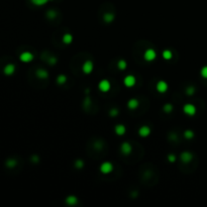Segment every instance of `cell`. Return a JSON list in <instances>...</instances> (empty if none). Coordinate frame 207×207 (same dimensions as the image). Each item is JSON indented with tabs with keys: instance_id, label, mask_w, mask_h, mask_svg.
<instances>
[{
	"instance_id": "obj_16",
	"label": "cell",
	"mask_w": 207,
	"mask_h": 207,
	"mask_svg": "<svg viewBox=\"0 0 207 207\" xmlns=\"http://www.w3.org/2000/svg\"><path fill=\"white\" fill-rule=\"evenodd\" d=\"M15 68L13 65H7L5 68H4V73H5L6 75H11L13 72H14Z\"/></svg>"
},
{
	"instance_id": "obj_21",
	"label": "cell",
	"mask_w": 207,
	"mask_h": 207,
	"mask_svg": "<svg viewBox=\"0 0 207 207\" xmlns=\"http://www.w3.org/2000/svg\"><path fill=\"white\" fill-rule=\"evenodd\" d=\"M126 66H127V64H126V62L124 60H120V61H118V64H117V67H118V69L119 70H121V71H123V70H125L126 69Z\"/></svg>"
},
{
	"instance_id": "obj_26",
	"label": "cell",
	"mask_w": 207,
	"mask_h": 207,
	"mask_svg": "<svg viewBox=\"0 0 207 207\" xmlns=\"http://www.w3.org/2000/svg\"><path fill=\"white\" fill-rule=\"evenodd\" d=\"M201 75L204 77V78H207V67L203 68V69L201 70Z\"/></svg>"
},
{
	"instance_id": "obj_18",
	"label": "cell",
	"mask_w": 207,
	"mask_h": 207,
	"mask_svg": "<svg viewBox=\"0 0 207 207\" xmlns=\"http://www.w3.org/2000/svg\"><path fill=\"white\" fill-rule=\"evenodd\" d=\"M104 20H105V22H107V23L112 22L114 20V15L112 14V13H105L104 14Z\"/></svg>"
},
{
	"instance_id": "obj_1",
	"label": "cell",
	"mask_w": 207,
	"mask_h": 207,
	"mask_svg": "<svg viewBox=\"0 0 207 207\" xmlns=\"http://www.w3.org/2000/svg\"><path fill=\"white\" fill-rule=\"evenodd\" d=\"M143 58H145V60L148 61V62H152V61H154L155 59L157 58L156 51L153 50V49H148V50L145 52V54H143Z\"/></svg>"
},
{
	"instance_id": "obj_30",
	"label": "cell",
	"mask_w": 207,
	"mask_h": 207,
	"mask_svg": "<svg viewBox=\"0 0 207 207\" xmlns=\"http://www.w3.org/2000/svg\"><path fill=\"white\" fill-rule=\"evenodd\" d=\"M48 16H49V17H54V16H56V13H54L53 11H49V12H48Z\"/></svg>"
},
{
	"instance_id": "obj_7",
	"label": "cell",
	"mask_w": 207,
	"mask_h": 207,
	"mask_svg": "<svg viewBox=\"0 0 207 207\" xmlns=\"http://www.w3.org/2000/svg\"><path fill=\"white\" fill-rule=\"evenodd\" d=\"M183 111L188 115H193L196 112V108L192 104H186L184 105V107H183Z\"/></svg>"
},
{
	"instance_id": "obj_4",
	"label": "cell",
	"mask_w": 207,
	"mask_h": 207,
	"mask_svg": "<svg viewBox=\"0 0 207 207\" xmlns=\"http://www.w3.org/2000/svg\"><path fill=\"white\" fill-rule=\"evenodd\" d=\"M93 68H94V66L91 61H86L83 64V66H82V70H83V72L85 73V74H90V73L93 71Z\"/></svg>"
},
{
	"instance_id": "obj_25",
	"label": "cell",
	"mask_w": 207,
	"mask_h": 207,
	"mask_svg": "<svg viewBox=\"0 0 207 207\" xmlns=\"http://www.w3.org/2000/svg\"><path fill=\"white\" fill-rule=\"evenodd\" d=\"M83 161H81V160H78V161L76 162V167L78 169H81V168H83Z\"/></svg>"
},
{
	"instance_id": "obj_15",
	"label": "cell",
	"mask_w": 207,
	"mask_h": 207,
	"mask_svg": "<svg viewBox=\"0 0 207 207\" xmlns=\"http://www.w3.org/2000/svg\"><path fill=\"white\" fill-rule=\"evenodd\" d=\"M77 198L75 196H68L67 198H66V203L67 204H69V205H75V204L77 203Z\"/></svg>"
},
{
	"instance_id": "obj_24",
	"label": "cell",
	"mask_w": 207,
	"mask_h": 207,
	"mask_svg": "<svg viewBox=\"0 0 207 207\" xmlns=\"http://www.w3.org/2000/svg\"><path fill=\"white\" fill-rule=\"evenodd\" d=\"M184 136L187 138H193V133L191 130H186L184 133Z\"/></svg>"
},
{
	"instance_id": "obj_27",
	"label": "cell",
	"mask_w": 207,
	"mask_h": 207,
	"mask_svg": "<svg viewBox=\"0 0 207 207\" xmlns=\"http://www.w3.org/2000/svg\"><path fill=\"white\" fill-rule=\"evenodd\" d=\"M168 160L170 162H175L176 161V157L174 156V155H169V156H168Z\"/></svg>"
},
{
	"instance_id": "obj_28",
	"label": "cell",
	"mask_w": 207,
	"mask_h": 207,
	"mask_svg": "<svg viewBox=\"0 0 207 207\" xmlns=\"http://www.w3.org/2000/svg\"><path fill=\"white\" fill-rule=\"evenodd\" d=\"M117 113H118V111H117V109H111V111H110V115H112V116H115Z\"/></svg>"
},
{
	"instance_id": "obj_22",
	"label": "cell",
	"mask_w": 207,
	"mask_h": 207,
	"mask_svg": "<svg viewBox=\"0 0 207 207\" xmlns=\"http://www.w3.org/2000/svg\"><path fill=\"white\" fill-rule=\"evenodd\" d=\"M66 81H67V77L65 75H60L57 78V82L59 84H64Z\"/></svg>"
},
{
	"instance_id": "obj_29",
	"label": "cell",
	"mask_w": 207,
	"mask_h": 207,
	"mask_svg": "<svg viewBox=\"0 0 207 207\" xmlns=\"http://www.w3.org/2000/svg\"><path fill=\"white\" fill-rule=\"evenodd\" d=\"M193 92H194V89H193L192 87H190V88H188V89H187V93H188V95H192Z\"/></svg>"
},
{
	"instance_id": "obj_20",
	"label": "cell",
	"mask_w": 207,
	"mask_h": 207,
	"mask_svg": "<svg viewBox=\"0 0 207 207\" xmlns=\"http://www.w3.org/2000/svg\"><path fill=\"white\" fill-rule=\"evenodd\" d=\"M172 57H173V54L170 50H165L163 52V58L165 60H171Z\"/></svg>"
},
{
	"instance_id": "obj_10",
	"label": "cell",
	"mask_w": 207,
	"mask_h": 207,
	"mask_svg": "<svg viewBox=\"0 0 207 207\" xmlns=\"http://www.w3.org/2000/svg\"><path fill=\"white\" fill-rule=\"evenodd\" d=\"M138 135L143 138H145V136H149L150 135V128L147 125L142 126L140 129H138Z\"/></svg>"
},
{
	"instance_id": "obj_11",
	"label": "cell",
	"mask_w": 207,
	"mask_h": 207,
	"mask_svg": "<svg viewBox=\"0 0 207 207\" xmlns=\"http://www.w3.org/2000/svg\"><path fill=\"white\" fill-rule=\"evenodd\" d=\"M138 105H140V102H138V100L135 99V98H131V99H129L127 102V107L131 110L138 108Z\"/></svg>"
},
{
	"instance_id": "obj_13",
	"label": "cell",
	"mask_w": 207,
	"mask_h": 207,
	"mask_svg": "<svg viewBox=\"0 0 207 207\" xmlns=\"http://www.w3.org/2000/svg\"><path fill=\"white\" fill-rule=\"evenodd\" d=\"M180 159L182 160V162H184V163H188V162L191 161L192 156H191V154H190V153L185 152V153H182V154H181Z\"/></svg>"
},
{
	"instance_id": "obj_6",
	"label": "cell",
	"mask_w": 207,
	"mask_h": 207,
	"mask_svg": "<svg viewBox=\"0 0 207 207\" xmlns=\"http://www.w3.org/2000/svg\"><path fill=\"white\" fill-rule=\"evenodd\" d=\"M120 150L123 155H129L133 150V147L129 143H123L120 147Z\"/></svg>"
},
{
	"instance_id": "obj_8",
	"label": "cell",
	"mask_w": 207,
	"mask_h": 207,
	"mask_svg": "<svg viewBox=\"0 0 207 207\" xmlns=\"http://www.w3.org/2000/svg\"><path fill=\"white\" fill-rule=\"evenodd\" d=\"M32 59H34V55L32 53H29V52H24V53H22L20 55V60L24 63L30 62V61H32Z\"/></svg>"
},
{
	"instance_id": "obj_3",
	"label": "cell",
	"mask_w": 207,
	"mask_h": 207,
	"mask_svg": "<svg viewBox=\"0 0 207 207\" xmlns=\"http://www.w3.org/2000/svg\"><path fill=\"white\" fill-rule=\"evenodd\" d=\"M135 82L136 80L135 78V76H133V75H127L123 80V83L126 87H133L135 85Z\"/></svg>"
},
{
	"instance_id": "obj_19",
	"label": "cell",
	"mask_w": 207,
	"mask_h": 207,
	"mask_svg": "<svg viewBox=\"0 0 207 207\" xmlns=\"http://www.w3.org/2000/svg\"><path fill=\"white\" fill-rule=\"evenodd\" d=\"M30 1L37 6H43L46 3H48L49 1H51V0H30Z\"/></svg>"
},
{
	"instance_id": "obj_2",
	"label": "cell",
	"mask_w": 207,
	"mask_h": 207,
	"mask_svg": "<svg viewBox=\"0 0 207 207\" xmlns=\"http://www.w3.org/2000/svg\"><path fill=\"white\" fill-rule=\"evenodd\" d=\"M112 170H113V166H112V164L109 163V162H104V163L101 164V166H100L101 173L109 174Z\"/></svg>"
},
{
	"instance_id": "obj_12",
	"label": "cell",
	"mask_w": 207,
	"mask_h": 207,
	"mask_svg": "<svg viewBox=\"0 0 207 207\" xmlns=\"http://www.w3.org/2000/svg\"><path fill=\"white\" fill-rule=\"evenodd\" d=\"M126 129H125V126L123 124H117L115 126V133H116L117 135H123L125 133Z\"/></svg>"
},
{
	"instance_id": "obj_5",
	"label": "cell",
	"mask_w": 207,
	"mask_h": 207,
	"mask_svg": "<svg viewBox=\"0 0 207 207\" xmlns=\"http://www.w3.org/2000/svg\"><path fill=\"white\" fill-rule=\"evenodd\" d=\"M98 88H99V90L102 91V92H107V91H109V89H110L109 81H107V80H102V81H100L99 84H98Z\"/></svg>"
},
{
	"instance_id": "obj_9",
	"label": "cell",
	"mask_w": 207,
	"mask_h": 207,
	"mask_svg": "<svg viewBox=\"0 0 207 207\" xmlns=\"http://www.w3.org/2000/svg\"><path fill=\"white\" fill-rule=\"evenodd\" d=\"M157 90L159 91L160 93H165L168 90V84L165 81H159L157 83Z\"/></svg>"
},
{
	"instance_id": "obj_23",
	"label": "cell",
	"mask_w": 207,
	"mask_h": 207,
	"mask_svg": "<svg viewBox=\"0 0 207 207\" xmlns=\"http://www.w3.org/2000/svg\"><path fill=\"white\" fill-rule=\"evenodd\" d=\"M172 110H173V106L171 104H166L164 106V111L166 113H170V112H172Z\"/></svg>"
},
{
	"instance_id": "obj_17",
	"label": "cell",
	"mask_w": 207,
	"mask_h": 207,
	"mask_svg": "<svg viewBox=\"0 0 207 207\" xmlns=\"http://www.w3.org/2000/svg\"><path fill=\"white\" fill-rule=\"evenodd\" d=\"M72 41H73V37H72V34H66L63 36V42H64L65 44H71L72 43Z\"/></svg>"
},
{
	"instance_id": "obj_14",
	"label": "cell",
	"mask_w": 207,
	"mask_h": 207,
	"mask_svg": "<svg viewBox=\"0 0 207 207\" xmlns=\"http://www.w3.org/2000/svg\"><path fill=\"white\" fill-rule=\"evenodd\" d=\"M37 76L41 79H47L49 77V74L46 70L44 69H41V70H37Z\"/></svg>"
}]
</instances>
